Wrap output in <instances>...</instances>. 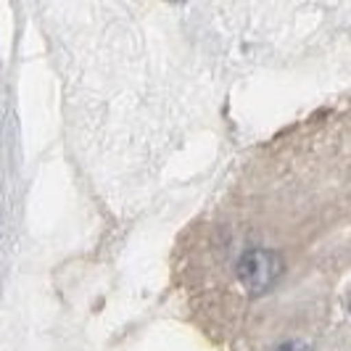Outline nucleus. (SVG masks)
I'll use <instances>...</instances> for the list:
<instances>
[{
  "mask_svg": "<svg viewBox=\"0 0 351 351\" xmlns=\"http://www.w3.org/2000/svg\"><path fill=\"white\" fill-rule=\"evenodd\" d=\"M275 351H312L304 341H288V343H280Z\"/></svg>",
  "mask_w": 351,
  "mask_h": 351,
  "instance_id": "f03ea898",
  "label": "nucleus"
},
{
  "mask_svg": "<svg viewBox=\"0 0 351 351\" xmlns=\"http://www.w3.org/2000/svg\"><path fill=\"white\" fill-rule=\"evenodd\" d=\"M285 262L278 251L272 248H248L246 254L238 259V278L243 282L251 296L267 293L275 282L280 280Z\"/></svg>",
  "mask_w": 351,
  "mask_h": 351,
  "instance_id": "f257e3e1",
  "label": "nucleus"
},
{
  "mask_svg": "<svg viewBox=\"0 0 351 351\" xmlns=\"http://www.w3.org/2000/svg\"><path fill=\"white\" fill-rule=\"evenodd\" d=\"M175 3H177V0H175Z\"/></svg>",
  "mask_w": 351,
  "mask_h": 351,
  "instance_id": "20e7f679",
  "label": "nucleus"
},
{
  "mask_svg": "<svg viewBox=\"0 0 351 351\" xmlns=\"http://www.w3.org/2000/svg\"><path fill=\"white\" fill-rule=\"evenodd\" d=\"M349 312H351V296H349Z\"/></svg>",
  "mask_w": 351,
  "mask_h": 351,
  "instance_id": "7ed1b4c3",
  "label": "nucleus"
}]
</instances>
